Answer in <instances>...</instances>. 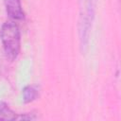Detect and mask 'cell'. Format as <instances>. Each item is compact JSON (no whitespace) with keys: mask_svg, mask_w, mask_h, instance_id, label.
I'll return each instance as SVG.
<instances>
[{"mask_svg":"<svg viewBox=\"0 0 121 121\" xmlns=\"http://www.w3.org/2000/svg\"><path fill=\"white\" fill-rule=\"evenodd\" d=\"M0 39L7 59L10 61L16 60L21 48V33L16 22L9 20L3 24Z\"/></svg>","mask_w":121,"mask_h":121,"instance_id":"obj_1","label":"cell"},{"mask_svg":"<svg viewBox=\"0 0 121 121\" xmlns=\"http://www.w3.org/2000/svg\"><path fill=\"white\" fill-rule=\"evenodd\" d=\"M80 33H81V41L82 44H85L88 40V34L90 29V23L92 22L95 10V0H80ZM92 24V23H91Z\"/></svg>","mask_w":121,"mask_h":121,"instance_id":"obj_2","label":"cell"},{"mask_svg":"<svg viewBox=\"0 0 121 121\" xmlns=\"http://www.w3.org/2000/svg\"><path fill=\"white\" fill-rule=\"evenodd\" d=\"M5 8L7 14L10 20L23 21L25 18V13L23 10L21 0H5Z\"/></svg>","mask_w":121,"mask_h":121,"instance_id":"obj_3","label":"cell"},{"mask_svg":"<svg viewBox=\"0 0 121 121\" xmlns=\"http://www.w3.org/2000/svg\"><path fill=\"white\" fill-rule=\"evenodd\" d=\"M18 115L14 112L6 102H0V120H16Z\"/></svg>","mask_w":121,"mask_h":121,"instance_id":"obj_4","label":"cell"},{"mask_svg":"<svg viewBox=\"0 0 121 121\" xmlns=\"http://www.w3.org/2000/svg\"><path fill=\"white\" fill-rule=\"evenodd\" d=\"M23 95V100L25 103H29L35 100L38 96V90L33 85H27L23 89L22 92Z\"/></svg>","mask_w":121,"mask_h":121,"instance_id":"obj_5","label":"cell"},{"mask_svg":"<svg viewBox=\"0 0 121 121\" xmlns=\"http://www.w3.org/2000/svg\"><path fill=\"white\" fill-rule=\"evenodd\" d=\"M0 31H1V28H0Z\"/></svg>","mask_w":121,"mask_h":121,"instance_id":"obj_6","label":"cell"}]
</instances>
